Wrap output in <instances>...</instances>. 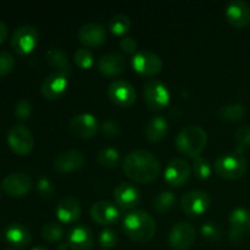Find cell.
<instances>
[{
    "mask_svg": "<svg viewBox=\"0 0 250 250\" xmlns=\"http://www.w3.org/2000/svg\"><path fill=\"white\" fill-rule=\"evenodd\" d=\"M160 168L161 164L159 159L146 149L131 151L124 160V171L126 176L141 183H148L155 180Z\"/></svg>",
    "mask_w": 250,
    "mask_h": 250,
    "instance_id": "1",
    "label": "cell"
},
{
    "mask_svg": "<svg viewBox=\"0 0 250 250\" xmlns=\"http://www.w3.org/2000/svg\"><path fill=\"white\" fill-rule=\"evenodd\" d=\"M124 231L132 241L146 243L155 234V220L144 210H132L124 217Z\"/></svg>",
    "mask_w": 250,
    "mask_h": 250,
    "instance_id": "2",
    "label": "cell"
},
{
    "mask_svg": "<svg viewBox=\"0 0 250 250\" xmlns=\"http://www.w3.org/2000/svg\"><path fill=\"white\" fill-rule=\"evenodd\" d=\"M207 141L208 134L204 128L197 125H190L178 132L175 143L181 154L195 159L204 150Z\"/></svg>",
    "mask_w": 250,
    "mask_h": 250,
    "instance_id": "3",
    "label": "cell"
},
{
    "mask_svg": "<svg viewBox=\"0 0 250 250\" xmlns=\"http://www.w3.org/2000/svg\"><path fill=\"white\" fill-rule=\"evenodd\" d=\"M247 166L248 164L243 154L234 151L219 156L214 163V170L221 177L227 180H237L246 173Z\"/></svg>",
    "mask_w": 250,
    "mask_h": 250,
    "instance_id": "4",
    "label": "cell"
},
{
    "mask_svg": "<svg viewBox=\"0 0 250 250\" xmlns=\"http://www.w3.org/2000/svg\"><path fill=\"white\" fill-rule=\"evenodd\" d=\"M38 41V29L32 24H23L14 32L10 45L19 55H27L36 48Z\"/></svg>",
    "mask_w": 250,
    "mask_h": 250,
    "instance_id": "5",
    "label": "cell"
},
{
    "mask_svg": "<svg viewBox=\"0 0 250 250\" xmlns=\"http://www.w3.org/2000/svg\"><path fill=\"white\" fill-rule=\"evenodd\" d=\"M7 144L17 155H27L34 146V138L28 127L24 125H15L7 132Z\"/></svg>",
    "mask_w": 250,
    "mask_h": 250,
    "instance_id": "6",
    "label": "cell"
},
{
    "mask_svg": "<svg viewBox=\"0 0 250 250\" xmlns=\"http://www.w3.org/2000/svg\"><path fill=\"white\" fill-rule=\"evenodd\" d=\"M211 204V198L207 192L192 189L186 192L181 199V209L188 216H199L204 214Z\"/></svg>",
    "mask_w": 250,
    "mask_h": 250,
    "instance_id": "7",
    "label": "cell"
},
{
    "mask_svg": "<svg viewBox=\"0 0 250 250\" xmlns=\"http://www.w3.org/2000/svg\"><path fill=\"white\" fill-rule=\"evenodd\" d=\"M170 92L164 82L158 78H150L144 84V99L149 107L161 110L170 103Z\"/></svg>",
    "mask_w": 250,
    "mask_h": 250,
    "instance_id": "8",
    "label": "cell"
},
{
    "mask_svg": "<svg viewBox=\"0 0 250 250\" xmlns=\"http://www.w3.org/2000/svg\"><path fill=\"white\" fill-rule=\"evenodd\" d=\"M132 66L137 72L146 76H154L163 68V60L158 54L148 49L137 50L132 56Z\"/></svg>",
    "mask_w": 250,
    "mask_h": 250,
    "instance_id": "9",
    "label": "cell"
},
{
    "mask_svg": "<svg viewBox=\"0 0 250 250\" xmlns=\"http://www.w3.org/2000/svg\"><path fill=\"white\" fill-rule=\"evenodd\" d=\"M100 128L97 117L90 112H82L71 117L68 131L78 138H90Z\"/></svg>",
    "mask_w": 250,
    "mask_h": 250,
    "instance_id": "10",
    "label": "cell"
},
{
    "mask_svg": "<svg viewBox=\"0 0 250 250\" xmlns=\"http://www.w3.org/2000/svg\"><path fill=\"white\" fill-rule=\"evenodd\" d=\"M229 237L233 243H239L246 237V234L250 233V211L246 208L238 207L233 209L229 214Z\"/></svg>",
    "mask_w": 250,
    "mask_h": 250,
    "instance_id": "11",
    "label": "cell"
},
{
    "mask_svg": "<svg viewBox=\"0 0 250 250\" xmlns=\"http://www.w3.org/2000/svg\"><path fill=\"white\" fill-rule=\"evenodd\" d=\"M195 241V229L192 224L186 221L177 222L171 229L168 242L176 250H187Z\"/></svg>",
    "mask_w": 250,
    "mask_h": 250,
    "instance_id": "12",
    "label": "cell"
},
{
    "mask_svg": "<svg viewBox=\"0 0 250 250\" xmlns=\"http://www.w3.org/2000/svg\"><path fill=\"white\" fill-rule=\"evenodd\" d=\"M107 94L115 104L122 107L131 106L137 99L136 89L126 80L112 81L107 88Z\"/></svg>",
    "mask_w": 250,
    "mask_h": 250,
    "instance_id": "13",
    "label": "cell"
},
{
    "mask_svg": "<svg viewBox=\"0 0 250 250\" xmlns=\"http://www.w3.org/2000/svg\"><path fill=\"white\" fill-rule=\"evenodd\" d=\"M192 167L182 158H175L167 164L164 172V178L172 187H181L190 177Z\"/></svg>",
    "mask_w": 250,
    "mask_h": 250,
    "instance_id": "14",
    "label": "cell"
},
{
    "mask_svg": "<svg viewBox=\"0 0 250 250\" xmlns=\"http://www.w3.org/2000/svg\"><path fill=\"white\" fill-rule=\"evenodd\" d=\"M1 187L10 197H24L31 190L32 180L27 173L12 172L2 178Z\"/></svg>",
    "mask_w": 250,
    "mask_h": 250,
    "instance_id": "15",
    "label": "cell"
},
{
    "mask_svg": "<svg viewBox=\"0 0 250 250\" xmlns=\"http://www.w3.org/2000/svg\"><path fill=\"white\" fill-rule=\"evenodd\" d=\"M225 14L227 21L236 28H244L250 23V6L244 0H231Z\"/></svg>",
    "mask_w": 250,
    "mask_h": 250,
    "instance_id": "16",
    "label": "cell"
},
{
    "mask_svg": "<svg viewBox=\"0 0 250 250\" xmlns=\"http://www.w3.org/2000/svg\"><path fill=\"white\" fill-rule=\"evenodd\" d=\"M77 37L82 44L87 46H99L106 41V28L99 22H88L77 32Z\"/></svg>",
    "mask_w": 250,
    "mask_h": 250,
    "instance_id": "17",
    "label": "cell"
},
{
    "mask_svg": "<svg viewBox=\"0 0 250 250\" xmlns=\"http://www.w3.org/2000/svg\"><path fill=\"white\" fill-rule=\"evenodd\" d=\"M90 216L97 224L109 226L119 220L120 211L112 203L107 200H98L90 207Z\"/></svg>",
    "mask_w": 250,
    "mask_h": 250,
    "instance_id": "18",
    "label": "cell"
},
{
    "mask_svg": "<svg viewBox=\"0 0 250 250\" xmlns=\"http://www.w3.org/2000/svg\"><path fill=\"white\" fill-rule=\"evenodd\" d=\"M67 84L68 82L66 75L58 72V71H54V72L49 73L44 78L43 83H42L41 92L46 99H58L65 93Z\"/></svg>",
    "mask_w": 250,
    "mask_h": 250,
    "instance_id": "19",
    "label": "cell"
},
{
    "mask_svg": "<svg viewBox=\"0 0 250 250\" xmlns=\"http://www.w3.org/2000/svg\"><path fill=\"white\" fill-rule=\"evenodd\" d=\"M98 70L104 76L115 77L126 70V60L117 51H107L98 60Z\"/></svg>",
    "mask_w": 250,
    "mask_h": 250,
    "instance_id": "20",
    "label": "cell"
},
{
    "mask_svg": "<svg viewBox=\"0 0 250 250\" xmlns=\"http://www.w3.org/2000/svg\"><path fill=\"white\" fill-rule=\"evenodd\" d=\"M84 160L82 151L78 149H68L55 156L54 168L59 172H72L82 167Z\"/></svg>",
    "mask_w": 250,
    "mask_h": 250,
    "instance_id": "21",
    "label": "cell"
},
{
    "mask_svg": "<svg viewBox=\"0 0 250 250\" xmlns=\"http://www.w3.org/2000/svg\"><path fill=\"white\" fill-rule=\"evenodd\" d=\"M67 243L72 250H92L94 246L92 229L85 225H76L68 232Z\"/></svg>",
    "mask_w": 250,
    "mask_h": 250,
    "instance_id": "22",
    "label": "cell"
},
{
    "mask_svg": "<svg viewBox=\"0 0 250 250\" xmlns=\"http://www.w3.org/2000/svg\"><path fill=\"white\" fill-rule=\"evenodd\" d=\"M114 197L117 204L124 209H132L141 202V190L129 182H121L115 187Z\"/></svg>",
    "mask_w": 250,
    "mask_h": 250,
    "instance_id": "23",
    "label": "cell"
},
{
    "mask_svg": "<svg viewBox=\"0 0 250 250\" xmlns=\"http://www.w3.org/2000/svg\"><path fill=\"white\" fill-rule=\"evenodd\" d=\"M82 214V208L80 202L75 197L66 195L56 205V216L61 222L71 224L80 219Z\"/></svg>",
    "mask_w": 250,
    "mask_h": 250,
    "instance_id": "24",
    "label": "cell"
},
{
    "mask_svg": "<svg viewBox=\"0 0 250 250\" xmlns=\"http://www.w3.org/2000/svg\"><path fill=\"white\" fill-rule=\"evenodd\" d=\"M5 238L14 248L22 249L32 242L31 231L22 224H10L5 229Z\"/></svg>",
    "mask_w": 250,
    "mask_h": 250,
    "instance_id": "25",
    "label": "cell"
},
{
    "mask_svg": "<svg viewBox=\"0 0 250 250\" xmlns=\"http://www.w3.org/2000/svg\"><path fill=\"white\" fill-rule=\"evenodd\" d=\"M45 60L51 67H54L58 72L63 73V75H67L72 71V65H71L67 54L63 49L58 48V46H53L46 51Z\"/></svg>",
    "mask_w": 250,
    "mask_h": 250,
    "instance_id": "26",
    "label": "cell"
},
{
    "mask_svg": "<svg viewBox=\"0 0 250 250\" xmlns=\"http://www.w3.org/2000/svg\"><path fill=\"white\" fill-rule=\"evenodd\" d=\"M168 132V124L167 120L164 116H154L151 117L146 125L144 133L146 137L151 142L163 141Z\"/></svg>",
    "mask_w": 250,
    "mask_h": 250,
    "instance_id": "27",
    "label": "cell"
},
{
    "mask_svg": "<svg viewBox=\"0 0 250 250\" xmlns=\"http://www.w3.org/2000/svg\"><path fill=\"white\" fill-rule=\"evenodd\" d=\"M244 114H246V107L241 103H231V104L224 105L217 111L220 119L232 122L241 121Z\"/></svg>",
    "mask_w": 250,
    "mask_h": 250,
    "instance_id": "28",
    "label": "cell"
},
{
    "mask_svg": "<svg viewBox=\"0 0 250 250\" xmlns=\"http://www.w3.org/2000/svg\"><path fill=\"white\" fill-rule=\"evenodd\" d=\"M120 160H121V156H120L119 150L112 148V146H105V148L100 149V150L98 151L97 161L99 165L103 166V167H116V166H119Z\"/></svg>",
    "mask_w": 250,
    "mask_h": 250,
    "instance_id": "29",
    "label": "cell"
},
{
    "mask_svg": "<svg viewBox=\"0 0 250 250\" xmlns=\"http://www.w3.org/2000/svg\"><path fill=\"white\" fill-rule=\"evenodd\" d=\"M176 204V195L171 190H163L153 200V208L158 214H166Z\"/></svg>",
    "mask_w": 250,
    "mask_h": 250,
    "instance_id": "30",
    "label": "cell"
},
{
    "mask_svg": "<svg viewBox=\"0 0 250 250\" xmlns=\"http://www.w3.org/2000/svg\"><path fill=\"white\" fill-rule=\"evenodd\" d=\"M131 26V19L124 14H115L109 20V28L111 29L112 33L117 34V36H122L126 32H128Z\"/></svg>",
    "mask_w": 250,
    "mask_h": 250,
    "instance_id": "31",
    "label": "cell"
},
{
    "mask_svg": "<svg viewBox=\"0 0 250 250\" xmlns=\"http://www.w3.org/2000/svg\"><path fill=\"white\" fill-rule=\"evenodd\" d=\"M42 236L46 242L55 243L63 237V227L58 222H48L42 229Z\"/></svg>",
    "mask_w": 250,
    "mask_h": 250,
    "instance_id": "32",
    "label": "cell"
},
{
    "mask_svg": "<svg viewBox=\"0 0 250 250\" xmlns=\"http://www.w3.org/2000/svg\"><path fill=\"white\" fill-rule=\"evenodd\" d=\"M234 142H236V153L244 154V151L250 146V125L241 127L234 133Z\"/></svg>",
    "mask_w": 250,
    "mask_h": 250,
    "instance_id": "33",
    "label": "cell"
},
{
    "mask_svg": "<svg viewBox=\"0 0 250 250\" xmlns=\"http://www.w3.org/2000/svg\"><path fill=\"white\" fill-rule=\"evenodd\" d=\"M192 170L193 172H194L195 177L200 178V180H207L212 172L210 163L207 159L203 158V156H198V158L194 159L192 165Z\"/></svg>",
    "mask_w": 250,
    "mask_h": 250,
    "instance_id": "34",
    "label": "cell"
},
{
    "mask_svg": "<svg viewBox=\"0 0 250 250\" xmlns=\"http://www.w3.org/2000/svg\"><path fill=\"white\" fill-rule=\"evenodd\" d=\"M73 61L81 68H89L94 63V55L87 48H78L73 53Z\"/></svg>",
    "mask_w": 250,
    "mask_h": 250,
    "instance_id": "35",
    "label": "cell"
},
{
    "mask_svg": "<svg viewBox=\"0 0 250 250\" xmlns=\"http://www.w3.org/2000/svg\"><path fill=\"white\" fill-rule=\"evenodd\" d=\"M200 233L203 234L205 239L210 242H216L221 238V227L219 226V224L212 221L204 222L200 227Z\"/></svg>",
    "mask_w": 250,
    "mask_h": 250,
    "instance_id": "36",
    "label": "cell"
},
{
    "mask_svg": "<svg viewBox=\"0 0 250 250\" xmlns=\"http://www.w3.org/2000/svg\"><path fill=\"white\" fill-rule=\"evenodd\" d=\"M117 239H119L117 233L112 229H104L98 237L100 247H103L105 250L114 248L117 243Z\"/></svg>",
    "mask_w": 250,
    "mask_h": 250,
    "instance_id": "37",
    "label": "cell"
},
{
    "mask_svg": "<svg viewBox=\"0 0 250 250\" xmlns=\"http://www.w3.org/2000/svg\"><path fill=\"white\" fill-rule=\"evenodd\" d=\"M15 116L20 120V121H26L29 119L32 114V105L31 102L28 99H22L17 100L16 104H15Z\"/></svg>",
    "mask_w": 250,
    "mask_h": 250,
    "instance_id": "38",
    "label": "cell"
},
{
    "mask_svg": "<svg viewBox=\"0 0 250 250\" xmlns=\"http://www.w3.org/2000/svg\"><path fill=\"white\" fill-rule=\"evenodd\" d=\"M37 190L43 198H50L55 193V186L48 177L41 176L37 181Z\"/></svg>",
    "mask_w": 250,
    "mask_h": 250,
    "instance_id": "39",
    "label": "cell"
},
{
    "mask_svg": "<svg viewBox=\"0 0 250 250\" xmlns=\"http://www.w3.org/2000/svg\"><path fill=\"white\" fill-rule=\"evenodd\" d=\"M15 66V59L11 53L6 50L0 51V77H4L12 71Z\"/></svg>",
    "mask_w": 250,
    "mask_h": 250,
    "instance_id": "40",
    "label": "cell"
},
{
    "mask_svg": "<svg viewBox=\"0 0 250 250\" xmlns=\"http://www.w3.org/2000/svg\"><path fill=\"white\" fill-rule=\"evenodd\" d=\"M100 131L105 137H115L121 132V126L119 122L114 119H106L103 121L100 126Z\"/></svg>",
    "mask_w": 250,
    "mask_h": 250,
    "instance_id": "41",
    "label": "cell"
},
{
    "mask_svg": "<svg viewBox=\"0 0 250 250\" xmlns=\"http://www.w3.org/2000/svg\"><path fill=\"white\" fill-rule=\"evenodd\" d=\"M120 46H121L122 50L128 54L137 53V42L129 36H124L120 39Z\"/></svg>",
    "mask_w": 250,
    "mask_h": 250,
    "instance_id": "42",
    "label": "cell"
},
{
    "mask_svg": "<svg viewBox=\"0 0 250 250\" xmlns=\"http://www.w3.org/2000/svg\"><path fill=\"white\" fill-rule=\"evenodd\" d=\"M7 37V26L4 21L0 20V44L4 43Z\"/></svg>",
    "mask_w": 250,
    "mask_h": 250,
    "instance_id": "43",
    "label": "cell"
},
{
    "mask_svg": "<svg viewBox=\"0 0 250 250\" xmlns=\"http://www.w3.org/2000/svg\"><path fill=\"white\" fill-rule=\"evenodd\" d=\"M68 247H70V246H68V243H60L58 246V249L59 250H67Z\"/></svg>",
    "mask_w": 250,
    "mask_h": 250,
    "instance_id": "44",
    "label": "cell"
},
{
    "mask_svg": "<svg viewBox=\"0 0 250 250\" xmlns=\"http://www.w3.org/2000/svg\"><path fill=\"white\" fill-rule=\"evenodd\" d=\"M31 250H49V249L44 246H37V247H33Z\"/></svg>",
    "mask_w": 250,
    "mask_h": 250,
    "instance_id": "45",
    "label": "cell"
},
{
    "mask_svg": "<svg viewBox=\"0 0 250 250\" xmlns=\"http://www.w3.org/2000/svg\"><path fill=\"white\" fill-rule=\"evenodd\" d=\"M5 250H22V249H17V248H9V249H5Z\"/></svg>",
    "mask_w": 250,
    "mask_h": 250,
    "instance_id": "46",
    "label": "cell"
}]
</instances>
